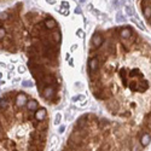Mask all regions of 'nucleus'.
<instances>
[{
	"label": "nucleus",
	"instance_id": "f257e3e1",
	"mask_svg": "<svg viewBox=\"0 0 151 151\" xmlns=\"http://www.w3.org/2000/svg\"><path fill=\"white\" fill-rule=\"evenodd\" d=\"M46 16L37 11H26L23 4H16L1 12L0 51L17 53L24 50L40 97L47 103L56 104L59 102L61 91V31L59 28L46 27Z\"/></svg>",
	"mask_w": 151,
	"mask_h": 151
},
{
	"label": "nucleus",
	"instance_id": "f03ea898",
	"mask_svg": "<svg viewBox=\"0 0 151 151\" xmlns=\"http://www.w3.org/2000/svg\"><path fill=\"white\" fill-rule=\"evenodd\" d=\"M126 13L128 16H133L134 15V11H133V9H132L130 6H126Z\"/></svg>",
	"mask_w": 151,
	"mask_h": 151
},
{
	"label": "nucleus",
	"instance_id": "7ed1b4c3",
	"mask_svg": "<svg viewBox=\"0 0 151 151\" xmlns=\"http://www.w3.org/2000/svg\"><path fill=\"white\" fill-rule=\"evenodd\" d=\"M116 21H117V22H125L126 20H125V17H123L121 13H117V16H116Z\"/></svg>",
	"mask_w": 151,
	"mask_h": 151
},
{
	"label": "nucleus",
	"instance_id": "20e7f679",
	"mask_svg": "<svg viewBox=\"0 0 151 151\" xmlns=\"http://www.w3.org/2000/svg\"><path fill=\"white\" fill-rule=\"evenodd\" d=\"M59 121H61V115L57 114L56 115V123H59Z\"/></svg>",
	"mask_w": 151,
	"mask_h": 151
},
{
	"label": "nucleus",
	"instance_id": "39448f33",
	"mask_svg": "<svg viewBox=\"0 0 151 151\" xmlns=\"http://www.w3.org/2000/svg\"><path fill=\"white\" fill-rule=\"evenodd\" d=\"M23 85H24L26 87H28V86H31V83H30V82H28V81H26V82H24Z\"/></svg>",
	"mask_w": 151,
	"mask_h": 151
},
{
	"label": "nucleus",
	"instance_id": "423d86ee",
	"mask_svg": "<svg viewBox=\"0 0 151 151\" xmlns=\"http://www.w3.org/2000/svg\"><path fill=\"white\" fill-rule=\"evenodd\" d=\"M79 36H81V37L83 36V35H82V31H81V30H79Z\"/></svg>",
	"mask_w": 151,
	"mask_h": 151
},
{
	"label": "nucleus",
	"instance_id": "0eeeda50",
	"mask_svg": "<svg viewBox=\"0 0 151 151\" xmlns=\"http://www.w3.org/2000/svg\"><path fill=\"white\" fill-rule=\"evenodd\" d=\"M6 1H10V0H0V3H6Z\"/></svg>",
	"mask_w": 151,
	"mask_h": 151
},
{
	"label": "nucleus",
	"instance_id": "6e6552de",
	"mask_svg": "<svg viewBox=\"0 0 151 151\" xmlns=\"http://www.w3.org/2000/svg\"><path fill=\"white\" fill-rule=\"evenodd\" d=\"M80 1H85V0H80Z\"/></svg>",
	"mask_w": 151,
	"mask_h": 151
}]
</instances>
